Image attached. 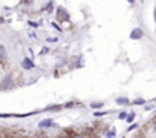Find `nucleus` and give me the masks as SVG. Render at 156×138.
<instances>
[{
    "instance_id": "obj_1",
    "label": "nucleus",
    "mask_w": 156,
    "mask_h": 138,
    "mask_svg": "<svg viewBox=\"0 0 156 138\" xmlns=\"http://www.w3.org/2000/svg\"><path fill=\"white\" fill-rule=\"evenodd\" d=\"M12 86H14V78L11 74H8V75H5L2 78V89L3 91H8V89H11Z\"/></svg>"
},
{
    "instance_id": "obj_2",
    "label": "nucleus",
    "mask_w": 156,
    "mask_h": 138,
    "mask_svg": "<svg viewBox=\"0 0 156 138\" xmlns=\"http://www.w3.org/2000/svg\"><path fill=\"white\" fill-rule=\"evenodd\" d=\"M57 19H58V22H67L69 20V14L67 11L64 8H58L57 9Z\"/></svg>"
},
{
    "instance_id": "obj_3",
    "label": "nucleus",
    "mask_w": 156,
    "mask_h": 138,
    "mask_svg": "<svg viewBox=\"0 0 156 138\" xmlns=\"http://www.w3.org/2000/svg\"><path fill=\"white\" fill-rule=\"evenodd\" d=\"M142 35H144V32H142V29H139V28H135L130 32V39L132 40H139V39H142Z\"/></svg>"
},
{
    "instance_id": "obj_4",
    "label": "nucleus",
    "mask_w": 156,
    "mask_h": 138,
    "mask_svg": "<svg viewBox=\"0 0 156 138\" xmlns=\"http://www.w3.org/2000/svg\"><path fill=\"white\" fill-rule=\"evenodd\" d=\"M20 65H21L23 69H32V68H34V61H32L31 58H23Z\"/></svg>"
},
{
    "instance_id": "obj_5",
    "label": "nucleus",
    "mask_w": 156,
    "mask_h": 138,
    "mask_svg": "<svg viewBox=\"0 0 156 138\" xmlns=\"http://www.w3.org/2000/svg\"><path fill=\"white\" fill-rule=\"evenodd\" d=\"M116 104H121V106H127V104H130V100L126 98V97H118L116 100Z\"/></svg>"
},
{
    "instance_id": "obj_6",
    "label": "nucleus",
    "mask_w": 156,
    "mask_h": 138,
    "mask_svg": "<svg viewBox=\"0 0 156 138\" xmlns=\"http://www.w3.org/2000/svg\"><path fill=\"white\" fill-rule=\"evenodd\" d=\"M54 126V121L49 118V120H43L38 123V127H52Z\"/></svg>"
},
{
    "instance_id": "obj_7",
    "label": "nucleus",
    "mask_w": 156,
    "mask_h": 138,
    "mask_svg": "<svg viewBox=\"0 0 156 138\" xmlns=\"http://www.w3.org/2000/svg\"><path fill=\"white\" fill-rule=\"evenodd\" d=\"M0 58H2V61H3V63L6 61V48H5L3 45L0 46Z\"/></svg>"
},
{
    "instance_id": "obj_8",
    "label": "nucleus",
    "mask_w": 156,
    "mask_h": 138,
    "mask_svg": "<svg viewBox=\"0 0 156 138\" xmlns=\"http://www.w3.org/2000/svg\"><path fill=\"white\" fill-rule=\"evenodd\" d=\"M52 9H54V3H52V2H49V3H47V5H46V8H45V11L51 14V12H52Z\"/></svg>"
},
{
    "instance_id": "obj_9",
    "label": "nucleus",
    "mask_w": 156,
    "mask_h": 138,
    "mask_svg": "<svg viewBox=\"0 0 156 138\" xmlns=\"http://www.w3.org/2000/svg\"><path fill=\"white\" fill-rule=\"evenodd\" d=\"M90 106H92L93 109H100V108H103V106H104V103L103 101H98V103H92Z\"/></svg>"
},
{
    "instance_id": "obj_10",
    "label": "nucleus",
    "mask_w": 156,
    "mask_h": 138,
    "mask_svg": "<svg viewBox=\"0 0 156 138\" xmlns=\"http://www.w3.org/2000/svg\"><path fill=\"white\" fill-rule=\"evenodd\" d=\"M116 132H115V129H112V130H109V132H107V134H106V138H115L116 135Z\"/></svg>"
},
{
    "instance_id": "obj_11",
    "label": "nucleus",
    "mask_w": 156,
    "mask_h": 138,
    "mask_svg": "<svg viewBox=\"0 0 156 138\" xmlns=\"http://www.w3.org/2000/svg\"><path fill=\"white\" fill-rule=\"evenodd\" d=\"M144 103H146V100H144V98H138V100H135V101H133V104H135V106L144 104Z\"/></svg>"
},
{
    "instance_id": "obj_12",
    "label": "nucleus",
    "mask_w": 156,
    "mask_h": 138,
    "mask_svg": "<svg viewBox=\"0 0 156 138\" xmlns=\"http://www.w3.org/2000/svg\"><path fill=\"white\" fill-rule=\"evenodd\" d=\"M127 114L126 112H120V115H118V118H120V120H127Z\"/></svg>"
},
{
    "instance_id": "obj_13",
    "label": "nucleus",
    "mask_w": 156,
    "mask_h": 138,
    "mask_svg": "<svg viewBox=\"0 0 156 138\" xmlns=\"http://www.w3.org/2000/svg\"><path fill=\"white\" fill-rule=\"evenodd\" d=\"M133 118H135V114H130V115L127 117V120H126V121H127V123H132Z\"/></svg>"
},
{
    "instance_id": "obj_14",
    "label": "nucleus",
    "mask_w": 156,
    "mask_h": 138,
    "mask_svg": "<svg viewBox=\"0 0 156 138\" xmlns=\"http://www.w3.org/2000/svg\"><path fill=\"white\" fill-rule=\"evenodd\" d=\"M136 127H138L136 123H135V124H130V126H129V130H133V129H136Z\"/></svg>"
},
{
    "instance_id": "obj_15",
    "label": "nucleus",
    "mask_w": 156,
    "mask_h": 138,
    "mask_svg": "<svg viewBox=\"0 0 156 138\" xmlns=\"http://www.w3.org/2000/svg\"><path fill=\"white\" fill-rule=\"evenodd\" d=\"M153 109V104H148V106H146V110H152Z\"/></svg>"
},
{
    "instance_id": "obj_16",
    "label": "nucleus",
    "mask_w": 156,
    "mask_h": 138,
    "mask_svg": "<svg viewBox=\"0 0 156 138\" xmlns=\"http://www.w3.org/2000/svg\"><path fill=\"white\" fill-rule=\"evenodd\" d=\"M29 25H31V26H38L40 23H35V22H29Z\"/></svg>"
},
{
    "instance_id": "obj_17",
    "label": "nucleus",
    "mask_w": 156,
    "mask_h": 138,
    "mask_svg": "<svg viewBox=\"0 0 156 138\" xmlns=\"http://www.w3.org/2000/svg\"><path fill=\"white\" fill-rule=\"evenodd\" d=\"M155 129H156V123H155Z\"/></svg>"
}]
</instances>
